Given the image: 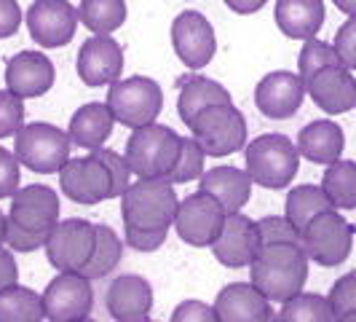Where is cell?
I'll list each match as a JSON object with an SVG mask.
<instances>
[{"instance_id":"6da1fadb","label":"cell","mask_w":356,"mask_h":322,"mask_svg":"<svg viewBox=\"0 0 356 322\" xmlns=\"http://www.w3.org/2000/svg\"><path fill=\"white\" fill-rule=\"evenodd\" d=\"M252 285L257 287L268 301L284 304L292 296L303 293L308 279V255L303 245L295 242H273L263 245L250 266Z\"/></svg>"},{"instance_id":"7a4b0ae2","label":"cell","mask_w":356,"mask_h":322,"mask_svg":"<svg viewBox=\"0 0 356 322\" xmlns=\"http://www.w3.org/2000/svg\"><path fill=\"white\" fill-rule=\"evenodd\" d=\"M177 207L175 183L166 178H140L121 197V217L126 226L147 231H169V226H175Z\"/></svg>"},{"instance_id":"3957f363","label":"cell","mask_w":356,"mask_h":322,"mask_svg":"<svg viewBox=\"0 0 356 322\" xmlns=\"http://www.w3.org/2000/svg\"><path fill=\"white\" fill-rule=\"evenodd\" d=\"M244 161H247V175L252 178V183L268 191L286 188L298 178V169H300L298 145L286 135H276V132L250 140L244 148Z\"/></svg>"},{"instance_id":"277c9868","label":"cell","mask_w":356,"mask_h":322,"mask_svg":"<svg viewBox=\"0 0 356 322\" xmlns=\"http://www.w3.org/2000/svg\"><path fill=\"white\" fill-rule=\"evenodd\" d=\"M182 137L172 126L147 124L126 140V161L137 178H166L177 164Z\"/></svg>"},{"instance_id":"5b68a950","label":"cell","mask_w":356,"mask_h":322,"mask_svg":"<svg viewBox=\"0 0 356 322\" xmlns=\"http://www.w3.org/2000/svg\"><path fill=\"white\" fill-rule=\"evenodd\" d=\"M70 135L46 121H33L14 137V156L38 175H54L70 161Z\"/></svg>"},{"instance_id":"8992f818","label":"cell","mask_w":356,"mask_h":322,"mask_svg":"<svg viewBox=\"0 0 356 322\" xmlns=\"http://www.w3.org/2000/svg\"><path fill=\"white\" fill-rule=\"evenodd\" d=\"M105 102L118 124L140 129V126L156 124L163 107V91L147 75H129L110 84Z\"/></svg>"},{"instance_id":"52a82bcc","label":"cell","mask_w":356,"mask_h":322,"mask_svg":"<svg viewBox=\"0 0 356 322\" xmlns=\"http://www.w3.org/2000/svg\"><path fill=\"white\" fill-rule=\"evenodd\" d=\"M191 137H196L207 156L222 159L247 148V118L233 102L212 105L196 116L191 124Z\"/></svg>"},{"instance_id":"ba28073f","label":"cell","mask_w":356,"mask_h":322,"mask_svg":"<svg viewBox=\"0 0 356 322\" xmlns=\"http://www.w3.org/2000/svg\"><path fill=\"white\" fill-rule=\"evenodd\" d=\"M300 242L308 261L324 268H335L346 263L354 250V226L338 210H327L305 226Z\"/></svg>"},{"instance_id":"9c48e42d","label":"cell","mask_w":356,"mask_h":322,"mask_svg":"<svg viewBox=\"0 0 356 322\" xmlns=\"http://www.w3.org/2000/svg\"><path fill=\"white\" fill-rule=\"evenodd\" d=\"M97 245V223L83 217L59 220L46 236V258L59 271H83Z\"/></svg>"},{"instance_id":"30bf717a","label":"cell","mask_w":356,"mask_h":322,"mask_svg":"<svg viewBox=\"0 0 356 322\" xmlns=\"http://www.w3.org/2000/svg\"><path fill=\"white\" fill-rule=\"evenodd\" d=\"M225 210L222 204L204 191H196L179 201L175 215L177 236L191 247H212L214 239L220 236L225 226Z\"/></svg>"},{"instance_id":"8fae6325","label":"cell","mask_w":356,"mask_h":322,"mask_svg":"<svg viewBox=\"0 0 356 322\" xmlns=\"http://www.w3.org/2000/svg\"><path fill=\"white\" fill-rule=\"evenodd\" d=\"M94 306L91 279L81 271H59L43 290V309L49 322H75L89 317Z\"/></svg>"},{"instance_id":"7c38bea8","label":"cell","mask_w":356,"mask_h":322,"mask_svg":"<svg viewBox=\"0 0 356 322\" xmlns=\"http://www.w3.org/2000/svg\"><path fill=\"white\" fill-rule=\"evenodd\" d=\"M24 22L38 46L59 49L67 46L78 30V8L70 0H35L27 8Z\"/></svg>"},{"instance_id":"4fadbf2b","label":"cell","mask_w":356,"mask_h":322,"mask_svg":"<svg viewBox=\"0 0 356 322\" xmlns=\"http://www.w3.org/2000/svg\"><path fill=\"white\" fill-rule=\"evenodd\" d=\"M172 46L179 62L191 70H201L214 59L217 38L212 22L201 11H182L172 22Z\"/></svg>"},{"instance_id":"5bb4252c","label":"cell","mask_w":356,"mask_h":322,"mask_svg":"<svg viewBox=\"0 0 356 322\" xmlns=\"http://www.w3.org/2000/svg\"><path fill=\"white\" fill-rule=\"evenodd\" d=\"M59 185L70 201L86 204V207L113 199V180L105 164L97 159V153L67 161L59 169Z\"/></svg>"},{"instance_id":"9a60e30c","label":"cell","mask_w":356,"mask_h":322,"mask_svg":"<svg viewBox=\"0 0 356 322\" xmlns=\"http://www.w3.org/2000/svg\"><path fill=\"white\" fill-rule=\"evenodd\" d=\"M75 70L78 78L91 86H110L121 78L124 72V49L113 36H91L83 40V46L78 49L75 59Z\"/></svg>"},{"instance_id":"2e32d148","label":"cell","mask_w":356,"mask_h":322,"mask_svg":"<svg viewBox=\"0 0 356 322\" xmlns=\"http://www.w3.org/2000/svg\"><path fill=\"white\" fill-rule=\"evenodd\" d=\"M305 100V84L298 72L273 70L260 78L254 86V105L257 110L273 118V121H286L292 118Z\"/></svg>"},{"instance_id":"e0dca14e","label":"cell","mask_w":356,"mask_h":322,"mask_svg":"<svg viewBox=\"0 0 356 322\" xmlns=\"http://www.w3.org/2000/svg\"><path fill=\"white\" fill-rule=\"evenodd\" d=\"M8 220L30 233L49 236L59 223V194L49 185H24L11 199Z\"/></svg>"},{"instance_id":"ac0fdd59","label":"cell","mask_w":356,"mask_h":322,"mask_svg":"<svg viewBox=\"0 0 356 322\" xmlns=\"http://www.w3.org/2000/svg\"><path fill=\"white\" fill-rule=\"evenodd\" d=\"M257 250H260L257 220L247 217L244 213L228 215L222 231L212 245L214 258L228 268H250Z\"/></svg>"},{"instance_id":"d6986e66","label":"cell","mask_w":356,"mask_h":322,"mask_svg":"<svg viewBox=\"0 0 356 322\" xmlns=\"http://www.w3.org/2000/svg\"><path fill=\"white\" fill-rule=\"evenodd\" d=\"M54 62L40 52H19L6 62V89L22 100L40 97L54 86Z\"/></svg>"},{"instance_id":"ffe728a7","label":"cell","mask_w":356,"mask_h":322,"mask_svg":"<svg viewBox=\"0 0 356 322\" xmlns=\"http://www.w3.org/2000/svg\"><path fill=\"white\" fill-rule=\"evenodd\" d=\"M305 94L327 116H340L356 107V78L348 68L332 65L319 70L311 81H305Z\"/></svg>"},{"instance_id":"44dd1931","label":"cell","mask_w":356,"mask_h":322,"mask_svg":"<svg viewBox=\"0 0 356 322\" xmlns=\"http://www.w3.org/2000/svg\"><path fill=\"white\" fill-rule=\"evenodd\" d=\"M105 306L115 322H143L153 309V287L140 274H121L107 287Z\"/></svg>"},{"instance_id":"7402d4cb","label":"cell","mask_w":356,"mask_h":322,"mask_svg":"<svg viewBox=\"0 0 356 322\" xmlns=\"http://www.w3.org/2000/svg\"><path fill=\"white\" fill-rule=\"evenodd\" d=\"M214 312L220 322H268L276 312L270 301L252 282L225 285L214 298Z\"/></svg>"},{"instance_id":"603a6c76","label":"cell","mask_w":356,"mask_h":322,"mask_svg":"<svg viewBox=\"0 0 356 322\" xmlns=\"http://www.w3.org/2000/svg\"><path fill=\"white\" fill-rule=\"evenodd\" d=\"M252 185L254 183L247 175V169L228 167V164L212 167V169H207L198 178V191H204L212 199H217L222 204L225 215H236L244 210V204L252 197Z\"/></svg>"},{"instance_id":"cb8c5ba5","label":"cell","mask_w":356,"mask_h":322,"mask_svg":"<svg viewBox=\"0 0 356 322\" xmlns=\"http://www.w3.org/2000/svg\"><path fill=\"white\" fill-rule=\"evenodd\" d=\"M298 153L300 159L314 161V164H335L343 156V148H346V135L340 124L330 121V118H319V121H311L298 132Z\"/></svg>"},{"instance_id":"d4e9b609","label":"cell","mask_w":356,"mask_h":322,"mask_svg":"<svg viewBox=\"0 0 356 322\" xmlns=\"http://www.w3.org/2000/svg\"><path fill=\"white\" fill-rule=\"evenodd\" d=\"M113 126H115V118H113L107 102H86V105H81L72 113L67 135H70L72 145L86 148V151L94 153L113 135Z\"/></svg>"},{"instance_id":"484cf974","label":"cell","mask_w":356,"mask_h":322,"mask_svg":"<svg viewBox=\"0 0 356 322\" xmlns=\"http://www.w3.org/2000/svg\"><path fill=\"white\" fill-rule=\"evenodd\" d=\"M276 27L292 40H311L324 24L321 0H276Z\"/></svg>"},{"instance_id":"4316f807","label":"cell","mask_w":356,"mask_h":322,"mask_svg":"<svg viewBox=\"0 0 356 322\" xmlns=\"http://www.w3.org/2000/svg\"><path fill=\"white\" fill-rule=\"evenodd\" d=\"M231 91L222 84H217L207 75H188L179 81V94H177V113L182 124H193L201 110L212 105H231Z\"/></svg>"},{"instance_id":"83f0119b","label":"cell","mask_w":356,"mask_h":322,"mask_svg":"<svg viewBox=\"0 0 356 322\" xmlns=\"http://www.w3.org/2000/svg\"><path fill=\"white\" fill-rule=\"evenodd\" d=\"M335 210L332 201L327 199L321 185H295L284 201V217L298 229V233L305 231V226L316 217V215Z\"/></svg>"},{"instance_id":"f1b7e54d","label":"cell","mask_w":356,"mask_h":322,"mask_svg":"<svg viewBox=\"0 0 356 322\" xmlns=\"http://www.w3.org/2000/svg\"><path fill=\"white\" fill-rule=\"evenodd\" d=\"M43 296L33 287L11 285L0 290V322H43Z\"/></svg>"},{"instance_id":"f546056e","label":"cell","mask_w":356,"mask_h":322,"mask_svg":"<svg viewBox=\"0 0 356 322\" xmlns=\"http://www.w3.org/2000/svg\"><path fill=\"white\" fill-rule=\"evenodd\" d=\"M126 0H81L78 22L94 36H110L126 22Z\"/></svg>"},{"instance_id":"4dcf8cb0","label":"cell","mask_w":356,"mask_h":322,"mask_svg":"<svg viewBox=\"0 0 356 322\" xmlns=\"http://www.w3.org/2000/svg\"><path fill=\"white\" fill-rule=\"evenodd\" d=\"M321 188L335 210H356V161L338 159L327 167Z\"/></svg>"},{"instance_id":"1f68e13d","label":"cell","mask_w":356,"mask_h":322,"mask_svg":"<svg viewBox=\"0 0 356 322\" xmlns=\"http://www.w3.org/2000/svg\"><path fill=\"white\" fill-rule=\"evenodd\" d=\"M121 258H124V239L113 231L110 226L97 223V245H94V252H91V261L86 263V268L81 274L89 277L91 282L102 279V277H107L113 268L121 263Z\"/></svg>"},{"instance_id":"d6a6232c","label":"cell","mask_w":356,"mask_h":322,"mask_svg":"<svg viewBox=\"0 0 356 322\" xmlns=\"http://www.w3.org/2000/svg\"><path fill=\"white\" fill-rule=\"evenodd\" d=\"M282 322H335V312L327 296L319 293H298L282 304Z\"/></svg>"},{"instance_id":"836d02e7","label":"cell","mask_w":356,"mask_h":322,"mask_svg":"<svg viewBox=\"0 0 356 322\" xmlns=\"http://www.w3.org/2000/svg\"><path fill=\"white\" fill-rule=\"evenodd\" d=\"M332 65H340L338 54H335V46L332 43H324L319 38H311L305 40L303 49H300V56H298V75L305 81H311L314 75L324 68H332Z\"/></svg>"},{"instance_id":"e575fe53","label":"cell","mask_w":356,"mask_h":322,"mask_svg":"<svg viewBox=\"0 0 356 322\" xmlns=\"http://www.w3.org/2000/svg\"><path fill=\"white\" fill-rule=\"evenodd\" d=\"M204 161H207V153L198 145L196 137H182L177 164L172 167V172L166 175V180L169 183H191V180H198L207 172L204 169Z\"/></svg>"},{"instance_id":"d590c367","label":"cell","mask_w":356,"mask_h":322,"mask_svg":"<svg viewBox=\"0 0 356 322\" xmlns=\"http://www.w3.org/2000/svg\"><path fill=\"white\" fill-rule=\"evenodd\" d=\"M24 126V100L14 91L0 89V140L17 137Z\"/></svg>"},{"instance_id":"8d00e7d4","label":"cell","mask_w":356,"mask_h":322,"mask_svg":"<svg viewBox=\"0 0 356 322\" xmlns=\"http://www.w3.org/2000/svg\"><path fill=\"white\" fill-rule=\"evenodd\" d=\"M257 233H260V247H263V245H273V242H295V245H303L298 229L286 220L284 215H266V217H260V220H257Z\"/></svg>"},{"instance_id":"74e56055","label":"cell","mask_w":356,"mask_h":322,"mask_svg":"<svg viewBox=\"0 0 356 322\" xmlns=\"http://www.w3.org/2000/svg\"><path fill=\"white\" fill-rule=\"evenodd\" d=\"M97 153V159L102 161L107 167V172H110V180H113V199H121L126 194V188L131 185V167H129V161L126 156L121 153H115V151H110V148H99V151H94Z\"/></svg>"},{"instance_id":"f35d334b","label":"cell","mask_w":356,"mask_h":322,"mask_svg":"<svg viewBox=\"0 0 356 322\" xmlns=\"http://www.w3.org/2000/svg\"><path fill=\"white\" fill-rule=\"evenodd\" d=\"M330 306L335 312V320L343 317V314H351L356 312V271H348L343 274L338 282L330 290Z\"/></svg>"},{"instance_id":"ab89813d","label":"cell","mask_w":356,"mask_h":322,"mask_svg":"<svg viewBox=\"0 0 356 322\" xmlns=\"http://www.w3.org/2000/svg\"><path fill=\"white\" fill-rule=\"evenodd\" d=\"M332 46H335L340 65L348 68V70H356V17H348L340 24Z\"/></svg>"},{"instance_id":"60d3db41","label":"cell","mask_w":356,"mask_h":322,"mask_svg":"<svg viewBox=\"0 0 356 322\" xmlns=\"http://www.w3.org/2000/svg\"><path fill=\"white\" fill-rule=\"evenodd\" d=\"M22 183V164L19 159L0 145V199H14Z\"/></svg>"},{"instance_id":"b9f144b4","label":"cell","mask_w":356,"mask_h":322,"mask_svg":"<svg viewBox=\"0 0 356 322\" xmlns=\"http://www.w3.org/2000/svg\"><path fill=\"white\" fill-rule=\"evenodd\" d=\"M6 245L11 247V252H35L40 247H46V236L24 231L14 220H8L6 223Z\"/></svg>"},{"instance_id":"7bdbcfd3","label":"cell","mask_w":356,"mask_h":322,"mask_svg":"<svg viewBox=\"0 0 356 322\" xmlns=\"http://www.w3.org/2000/svg\"><path fill=\"white\" fill-rule=\"evenodd\" d=\"M166 233L169 231H147V229H134V226H126L124 239H126V247L137 252H156L166 242Z\"/></svg>"},{"instance_id":"ee69618b","label":"cell","mask_w":356,"mask_h":322,"mask_svg":"<svg viewBox=\"0 0 356 322\" xmlns=\"http://www.w3.org/2000/svg\"><path fill=\"white\" fill-rule=\"evenodd\" d=\"M172 322H220V320H217L214 306L204 304V301H196V298H188V301H182V304L175 306Z\"/></svg>"},{"instance_id":"f6af8a7d","label":"cell","mask_w":356,"mask_h":322,"mask_svg":"<svg viewBox=\"0 0 356 322\" xmlns=\"http://www.w3.org/2000/svg\"><path fill=\"white\" fill-rule=\"evenodd\" d=\"M22 24V8L17 0H0V40L19 33Z\"/></svg>"},{"instance_id":"bcb514c9","label":"cell","mask_w":356,"mask_h":322,"mask_svg":"<svg viewBox=\"0 0 356 322\" xmlns=\"http://www.w3.org/2000/svg\"><path fill=\"white\" fill-rule=\"evenodd\" d=\"M17 279H19V268H17V261H14V252L0 247V290L17 285Z\"/></svg>"},{"instance_id":"7dc6e473","label":"cell","mask_w":356,"mask_h":322,"mask_svg":"<svg viewBox=\"0 0 356 322\" xmlns=\"http://www.w3.org/2000/svg\"><path fill=\"white\" fill-rule=\"evenodd\" d=\"M268 0H225V6L231 8L233 14H238V17H250V14H257L263 6H266Z\"/></svg>"},{"instance_id":"c3c4849f","label":"cell","mask_w":356,"mask_h":322,"mask_svg":"<svg viewBox=\"0 0 356 322\" xmlns=\"http://www.w3.org/2000/svg\"><path fill=\"white\" fill-rule=\"evenodd\" d=\"M346 17H356V0H332Z\"/></svg>"},{"instance_id":"681fc988","label":"cell","mask_w":356,"mask_h":322,"mask_svg":"<svg viewBox=\"0 0 356 322\" xmlns=\"http://www.w3.org/2000/svg\"><path fill=\"white\" fill-rule=\"evenodd\" d=\"M6 223H8V215H3L0 210V247L6 245Z\"/></svg>"},{"instance_id":"f907efd6","label":"cell","mask_w":356,"mask_h":322,"mask_svg":"<svg viewBox=\"0 0 356 322\" xmlns=\"http://www.w3.org/2000/svg\"><path fill=\"white\" fill-rule=\"evenodd\" d=\"M335 322H356V312H351V314H343V317H338Z\"/></svg>"},{"instance_id":"816d5d0a","label":"cell","mask_w":356,"mask_h":322,"mask_svg":"<svg viewBox=\"0 0 356 322\" xmlns=\"http://www.w3.org/2000/svg\"><path fill=\"white\" fill-rule=\"evenodd\" d=\"M75 322H97V320H91V317H83V320H75Z\"/></svg>"},{"instance_id":"f5cc1de1","label":"cell","mask_w":356,"mask_h":322,"mask_svg":"<svg viewBox=\"0 0 356 322\" xmlns=\"http://www.w3.org/2000/svg\"><path fill=\"white\" fill-rule=\"evenodd\" d=\"M143 322H156V320H143Z\"/></svg>"}]
</instances>
